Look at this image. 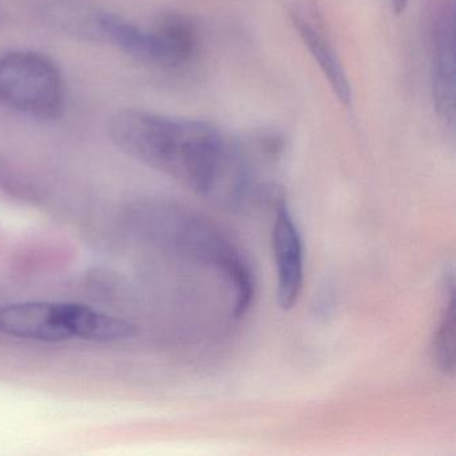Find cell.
Instances as JSON below:
<instances>
[{
    "label": "cell",
    "mask_w": 456,
    "mask_h": 456,
    "mask_svg": "<svg viewBox=\"0 0 456 456\" xmlns=\"http://www.w3.org/2000/svg\"><path fill=\"white\" fill-rule=\"evenodd\" d=\"M109 135L130 156L224 205H247L265 193L257 177L266 164L255 140H237L201 119L124 109L109 119Z\"/></svg>",
    "instance_id": "cell-1"
},
{
    "label": "cell",
    "mask_w": 456,
    "mask_h": 456,
    "mask_svg": "<svg viewBox=\"0 0 456 456\" xmlns=\"http://www.w3.org/2000/svg\"><path fill=\"white\" fill-rule=\"evenodd\" d=\"M94 37L143 62L162 68L191 65L201 49V33L183 14H167L151 28H140L111 12H95Z\"/></svg>",
    "instance_id": "cell-2"
},
{
    "label": "cell",
    "mask_w": 456,
    "mask_h": 456,
    "mask_svg": "<svg viewBox=\"0 0 456 456\" xmlns=\"http://www.w3.org/2000/svg\"><path fill=\"white\" fill-rule=\"evenodd\" d=\"M0 106L39 121L60 118L65 82L57 63L36 52L0 55Z\"/></svg>",
    "instance_id": "cell-3"
},
{
    "label": "cell",
    "mask_w": 456,
    "mask_h": 456,
    "mask_svg": "<svg viewBox=\"0 0 456 456\" xmlns=\"http://www.w3.org/2000/svg\"><path fill=\"white\" fill-rule=\"evenodd\" d=\"M100 312L71 303L10 304L0 308V332L28 340H93L100 328Z\"/></svg>",
    "instance_id": "cell-4"
},
{
    "label": "cell",
    "mask_w": 456,
    "mask_h": 456,
    "mask_svg": "<svg viewBox=\"0 0 456 456\" xmlns=\"http://www.w3.org/2000/svg\"><path fill=\"white\" fill-rule=\"evenodd\" d=\"M453 0H427L424 12L428 44L429 70L435 110L452 125L455 121V47H453Z\"/></svg>",
    "instance_id": "cell-5"
},
{
    "label": "cell",
    "mask_w": 456,
    "mask_h": 456,
    "mask_svg": "<svg viewBox=\"0 0 456 456\" xmlns=\"http://www.w3.org/2000/svg\"><path fill=\"white\" fill-rule=\"evenodd\" d=\"M272 247L277 268V298L282 309L297 303L303 289L304 250L297 226L284 201L277 202Z\"/></svg>",
    "instance_id": "cell-6"
},
{
    "label": "cell",
    "mask_w": 456,
    "mask_h": 456,
    "mask_svg": "<svg viewBox=\"0 0 456 456\" xmlns=\"http://www.w3.org/2000/svg\"><path fill=\"white\" fill-rule=\"evenodd\" d=\"M292 20L309 54L319 65L322 76L330 84L333 94L343 105H351V84L335 47L325 36L322 26L314 20V18L304 14L303 12H293Z\"/></svg>",
    "instance_id": "cell-7"
},
{
    "label": "cell",
    "mask_w": 456,
    "mask_h": 456,
    "mask_svg": "<svg viewBox=\"0 0 456 456\" xmlns=\"http://www.w3.org/2000/svg\"><path fill=\"white\" fill-rule=\"evenodd\" d=\"M434 359L442 372L452 376L455 372V303H453V290L450 295V301L443 312L439 327L435 333Z\"/></svg>",
    "instance_id": "cell-8"
},
{
    "label": "cell",
    "mask_w": 456,
    "mask_h": 456,
    "mask_svg": "<svg viewBox=\"0 0 456 456\" xmlns=\"http://www.w3.org/2000/svg\"><path fill=\"white\" fill-rule=\"evenodd\" d=\"M391 4L396 14H402L407 9L408 0H391Z\"/></svg>",
    "instance_id": "cell-9"
}]
</instances>
